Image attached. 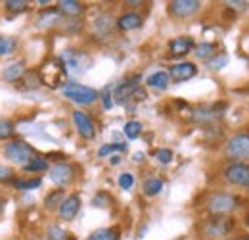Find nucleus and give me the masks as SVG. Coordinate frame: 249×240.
<instances>
[{"label":"nucleus","instance_id":"f8f14e48","mask_svg":"<svg viewBox=\"0 0 249 240\" xmlns=\"http://www.w3.org/2000/svg\"><path fill=\"white\" fill-rule=\"evenodd\" d=\"M140 87V75H134V77H130V79H124L121 81L115 90H113V100L117 102V104H128L130 102V96H132V92Z\"/></svg>","mask_w":249,"mask_h":240},{"label":"nucleus","instance_id":"9b49d317","mask_svg":"<svg viewBox=\"0 0 249 240\" xmlns=\"http://www.w3.org/2000/svg\"><path fill=\"white\" fill-rule=\"evenodd\" d=\"M197 75V65L194 61H178L175 65H171L169 69V77L171 81L175 83H184V81H190L192 77Z\"/></svg>","mask_w":249,"mask_h":240},{"label":"nucleus","instance_id":"bb28decb","mask_svg":"<svg viewBox=\"0 0 249 240\" xmlns=\"http://www.w3.org/2000/svg\"><path fill=\"white\" fill-rule=\"evenodd\" d=\"M18 50V39L16 37H6L0 35V58L2 56H10Z\"/></svg>","mask_w":249,"mask_h":240},{"label":"nucleus","instance_id":"39448f33","mask_svg":"<svg viewBox=\"0 0 249 240\" xmlns=\"http://www.w3.org/2000/svg\"><path fill=\"white\" fill-rule=\"evenodd\" d=\"M224 156L232 161H249V133H236L226 140Z\"/></svg>","mask_w":249,"mask_h":240},{"label":"nucleus","instance_id":"7ed1b4c3","mask_svg":"<svg viewBox=\"0 0 249 240\" xmlns=\"http://www.w3.org/2000/svg\"><path fill=\"white\" fill-rule=\"evenodd\" d=\"M62 94L69 102H73L77 106H92L94 102L100 98V92L96 89L81 85V83H75V81H67L63 85Z\"/></svg>","mask_w":249,"mask_h":240},{"label":"nucleus","instance_id":"4c0bfd02","mask_svg":"<svg viewBox=\"0 0 249 240\" xmlns=\"http://www.w3.org/2000/svg\"><path fill=\"white\" fill-rule=\"evenodd\" d=\"M100 98H102V102H104V108L106 110H111L113 108V104H115V100H113V92H111V85L109 87H106V89L100 92Z\"/></svg>","mask_w":249,"mask_h":240},{"label":"nucleus","instance_id":"b1692460","mask_svg":"<svg viewBox=\"0 0 249 240\" xmlns=\"http://www.w3.org/2000/svg\"><path fill=\"white\" fill-rule=\"evenodd\" d=\"M163 180L159 179V177H150V179L144 180V184H142V192L146 194V196H150V198H154L157 196L161 190H163Z\"/></svg>","mask_w":249,"mask_h":240},{"label":"nucleus","instance_id":"412c9836","mask_svg":"<svg viewBox=\"0 0 249 240\" xmlns=\"http://www.w3.org/2000/svg\"><path fill=\"white\" fill-rule=\"evenodd\" d=\"M87 240H121V229L119 227H106L98 229L92 235H89Z\"/></svg>","mask_w":249,"mask_h":240},{"label":"nucleus","instance_id":"cd10ccee","mask_svg":"<svg viewBox=\"0 0 249 240\" xmlns=\"http://www.w3.org/2000/svg\"><path fill=\"white\" fill-rule=\"evenodd\" d=\"M42 184L40 177H35V179H14L12 180V186L16 190H33V188H38Z\"/></svg>","mask_w":249,"mask_h":240},{"label":"nucleus","instance_id":"79ce46f5","mask_svg":"<svg viewBox=\"0 0 249 240\" xmlns=\"http://www.w3.org/2000/svg\"><path fill=\"white\" fill-rule=\"evenodd\" d=\"M124 4H126V6H142L144 2H142V0H126Z\"/></svg>","mask_w":249,"mask_h":240},{"label":"nucleus","instance_id":"f3484780","mask_svg":"<svg viewBox=\"0 0 249 240\" xmlns=\"http://www.w3.org/2000/svg\"><path fill=\"white\" fill-rule=\"evenodd\" d=\"M62 12L58 8H46L38 14V20H36V25L46 29V27H54L58 23H62Z\"/></svg>","mask_w":249,"mask_h":240},{"label":"nucleus","instance_id":"423d86ee","mask_svg":"<svg viewBox=\"0 0 249 240\" xmlns=\"http://www.w3.org/2000/svg\"><path fill=\"white\" fill-rule=\"evenodd\" d=\"M232 229H234V219L230 217V215H226V217H211V219H207L205 223H203V235L207 237V239H224L228 233H232Z\"/></svg>","mask_w":249,"mask_h":240},{"label":"nucleus","instance_id":"473e14b6","mask_svg":"<svg viewBox=\"0 0 249 240\" xmlns=\"http://www.w3.org/2000/svg\"><path fill=\"white\" fill-rule=\"evenodd\" d=\"M126 150V144H119V142H111V144H104V146H100V150H98V158H107L109 154H113V152H124Z\"/></svg>","mask_w":249,"mask_h":240},{"label":"nucleus","instance_id":"aec40b11","mask_svg":"<svg viewBox=\"0 0 249 240\" xmlns=\"http://www.w3.org/2000/svg\"><path fill=\"white\" fill-rule=\"evenodd\" d=\"M23 75H25V63L23 61H14L4 69V81H8V83L19 81V79H23Z\"/></svg>","mask_w":249,"mask_h":240},{"label":"nucleus","instance_id":"c9c22d12","mask_svg":"<svg viewBox=\"0 0 249 240\" xmlns=\"http://www.w3.org/2000/svg\"><path fill=\"white\" fill-rule=\"evenodd\" d=\"M23 79H25V85H23V89H38L42 83H40V77L36 75V71H29V73H25L23 75Z\"/></svg>","mask_w":249,"mask_h":240},{"label":"nucleus","instance_id":"37998d69","mask_svg":"<svg viewBox=\"0 0 249 240\" xmlns=\"http://www.w3.org/2000/svg\"><path fill=\"white\" fill-rule=\"evenodd\" d=\"M109 163H111V165H117V163H121V156H111Z\"/></svg>","mask_w":249,"mask_h":240},{"label":"nucleus","instance_id":"7c9ffc66","mask_svg":"<svg viewBox=\"0 0 249 240\" xmlns=\"http://www.w3.org/2000/svg\"><path fill=\"white\" fill-rule=\"evenodd\" d=\"M46 239L48 240H73L71 235H69L67 231H63L62 227H58V225H50V227L46 229Z\"/></svg>","mask_w":249,"mask_h":240},{"label":"nucleus","instance_id":"4468645a","mask_svg":"<svg viewBox=\"0 0 249 240\" xmlns=\"http://www.w3.org/2000/svg\"><path fill=\"white\" fill-rule=\"evenodd\" d=\"M194 48H196V40L192 37H177L169 40V54L173 58H184L186 54L194 52Z\"/></svg>","mask_w":249,"mask_h":240},{"label":"nucleus","instance_id":"ddd939ff","mask_svg":"<svg viewBox=\"0 0 249 240\" xmlns=\"http://www.w3.org/2000/svg\"><path fill=\"white\" fill-rule=\"evenodd\" d=\"M73 123H75L77 133H79L85 140H92L94 137H96L94 121L90 120L89 114H85L83 110H75V112H73Z\"/></svg>","mask_w":249,"mask_h":240},{"label":"nucleus","instance_id":"6ab92c4d","mask_svg":"<svg viewBox=\"0 0 249 240\" xmlns=\"http://www.w3.org/2000/svg\"><path fill=\"white\" fill-rule=\"evenodd\" d=\"M171 85V77H169V71H156L152 75L146 77V87L156 90H165Z\"/></svg>","mask_w":249,"mask_h":240},{"label":"nucleus","instance_id":"49530a36","mask_svg":"<svg viewBox=\"0 0 249 240\" xmlns=\"http://www.w3.org/2000/svg\"><path fill=\"white\" fill-rule=\"evenodd\" d=\"M240 240H249V235H246V237H244V239H240Z\"/></svg>","mask_w":249,"mask_h":240},{"label":"nucleus","instance_id":"393cba45","mask_svg":"<svg viewBox=\"0 0 249 240\" xmlns=\"http://www.w3.org/2000/svg\"><path fill=\"white\" fill-rule=\"evenodd\" d=\"M111 25H113V21H111V18H109L107 14H100V16L94 20V31H96V35H102V37L109 35Z\"/></svg>","mask_w":249,"mask_h":240},{"label":"nucleus","instance_id":"58836bf2","mask_svg":"<svg viewBox=\"0 0 249 240\" xmlns=\"http://www.w3.org/2000/svg\"><path fill=\"white\" fill-rule=\"evenodd\" d=\"M117 182H119V188H123V190H130L132 186H134V175L132 173H121L119 175V179H117Z\"/></svg>","mask_w":249,"mask_h":240},{"label":"nucleus","instance_id":"a18cd8bd","mask_svg":"<svg viewBox=\"0 0 249 240\" xmlns=\"http://www.w3.org/2000/svg\"><path fill=\"white\" fill-rule=\"evenodd\" d=\"M142 156H144L142 152H136V154H134V160H136V161H142Z\"/></svg>","mask_w":249,"mask_h":240},{"label":"nucleus","instance_id":"6e6552de","mask_svg":"<svg viewBox=\"0 0 249 240\" xmlns=\"http://www.w3.org/2000/svg\"><path fill=\"white\" fill-rule=\"evenodd\" d=\"M65 63V67H67V71H73V73H85L89 67H90V58H89V54H85V52H81V50H77V48H67L65 52H63L62 56H60Z\"/></svg>","mask_w":249,"mask_h":240},{"label":"nucleus","instance_id":"20e7f679","mask_svg":"<svg viewBox=\"0 0 249 240\" xmlns=\"http://www.w3.org/2000/svg\"><path fill=\"white\" fill-rule=\"evenodd\" d=\"M2 152H4V156H6L8 161H12L16 165H21V167H25L33 158H36V150L33 148L29 142H25L21 139H16L12 142H6V146H4Z\"/></svg>","mask_w":249,"mask_h":240},{"label":"nucleus","instance_id":"de8ad7c7","mask_svg":"<svg viewBox=\"0 0 249 240\" xmlns=\"http://www.w3.org/2000/svg\"><path fill=\"white\" fill-rule=\"evenodd\" d=\"M222 240H236V239H222Z\"/></svg>","mask_w":249,"mask_h":240},{"label":"nucleus","instance_id":"f03ea898","mask_svg":"<svg viewBox=\"0 0 249 240\" xmlns=\"http://www.w3.org/2000/svg\"><path fill=\"white\" fill-rule=\"evenodd\" d=\"M207 211L215 217H226L242 208V198L232 192H213L205 204Z\"/></svg>","mask_w":249,"mask_h":240},{"label":"nucleus","instance_id":"a211bd4d","mask_svg":"<svg viewBox=\"0 0 249 240\" xmlns=\"http://www.w3.org/2000/svg\"><path fill=\"white\" fill-rule=\"evenodd\" d=\"M56 8L62 12V16H67L69 20H77L79 16L85 14V6L77 0H60Z\"/></svg>","mask_w":249,"mask_h":240},{"label":"nucleus","instance_id":"ea45409f","mask_svg":"<svg viewBox=\"0 0 249 240\" xmlns=\"http://www.w3.org/2000/svg\"><path fill=\"white\" fill-rule=\"evenodd\" d=\"M14 179H16L14 169L8 165H0V182H12Z\"/></svg>","mask_w":249,"mask_h":240},{"label":"nucleus","instance_id":"2f4dec72","mask_svg":"<svg viewBox=\"0 0 249 240\" xmlns=\"http://www.w3.org/2000/svg\"><path fill=\"white\" fill-rule=\"evenodd\" d=\"M16 133V125L14 121L10 120H0V140H6V139H12Z\"/></svg>","mask_w":249,"mask_h":240},{"label":"nucleus","instance_id":"dca6fc26","mask_svg":"<svg viewBox=\"0 0 249 240\" xmlns=\"http://www.w3.org/2000/svg\"><path fill=\"white\" fill-rule=\"evenodd\" d=\"M144 23V18L138 14V12H124L117 18L115 21V27L119 31H134V29H140Z\"/></svg>","mask_w":249,"mask_h":240},{"label":"nucleus","instance_id":"9d476101","mask_svg":"<svg viewBox=\"0 0 249 240\" xmlns=\"http://www.w3.org/2000/svg\"><path fill=\"white\" fill-rule=\"evenodd\" d=\"M201 8V2L197 0H173L169 2V14L177 20H186V18H192L199 12Z\"/></svg>","mask_w":249,"mask_h":240},{"label":"nucleus","instance_id":"c85d7f7f","mask_svg":"<svg viewBox=\"0 0 249 240\" xmlns=\"http://www.w3.org/2000/svg\"><path fill=\"white\" fill-rule=\"evenodd\" d=\"M123 133L128 140L138 139V137H140V133H142V123H140V121H136V120L126 121V123H124V127H123Z\"/></svg>","mask_w":249,"mask_h":240},{"label":"nucleus","instance_id":"5701e85b","mask_svg":"<svg viewBox=\"0 0 249 240\" xmlns=\"http://www.w3.org/2000/svg\"><path fill=\"white\" fill-rule=\"evenodd\" d=\"M194 54L199 60H211L213 56H217V44L215 42H197L194 48Z\"/></svg>","mask_w":249,"mask_h":240},{"label":"nucleus","instance_id":"f257e3e1","mask_svg":"<svg viewBox=\"0 0 249 240\" xmlns=\"http://www.w3.org/2000/svg\"><path fill=\"white\" fill-rule=\"evenodd\" d=\"M38 77L40 83L50 89H63V85L67 83V67L62 58H50L40 65Z\"/></svg>","mask_w":249,"mask_h":240},{"label":"nucleus","instance_id":"a878e982","mask_svg":"<svg viewBox=\"0 0 249 240\" xmlns=\"http://www.w3.org/2000/svg\"><path fill=\"white\" fill-rule=\"evenodd\" d=\"M23 169H25L27 173H42V171H50V163H48L46 158L36 156V158H33Z\"/></svg>","mask_w":249,"mask_h":240},{"label":"nucleus","instance_id":"f704fd0d","mask_svg":"<svg viewBox=\"0 0 249 240\" xmlns=\"http://www.w3.org/2000/svg\"><path fill=\"white\" fill-rule=\"evenodd\" d=\"M111 202H113V200H111V196H109L107 192H104V190H102V192H98V194L92 198L94 208H107Z\"/></svg>","mask_w":249,"mask_h":240},{"label":"nucleus","instance_id":"c756f323","mask_svg":"<svg viewBox=\"0 0 249 240\" xmlns=\"http://www.w3.org/2000/svg\"><path fill=\"white\" fill-rule=\"evenodd\" d=\"M29 8V2L27 0H6L4 2V10L8 14H21Z\"/></svg>","mask_w":249,"mask_h":240},{"label":"nucleus","instance_id":"1a4fd4ad","mask_svg":"<svg viewBox=\"0 0 249 240\" xmlns=\"http://www.w3.org/2000/svg\"><path fill=\"white\" fill-rule=\"evenodd\" d=\"M75 167L71 163H65V161H60V163H54L50 167V180L60 186V188H65L69 186L73 180H75Z\"/></svg>","mask_w":249,"mask_h":240},{"label":"nucleus","instance_id":"2eb2a0df","mask_svg":"<svg viewBox=\"0 0 249 240\" xmlns=\"http://www.w3.org/2000/svg\"><path fill=\"white\" fill-rule=\"evenodd\" d=\"M79 210H81V196L79 194H69V196H65L62 206L58 208V215L63 221H73L77 217Z\"/></svg>","mask_w":249,"mask_h":240},{"label":"nucleus","instance_id":"c03bdc74","mask_svg":"<svg viewBox=\"0 0 249 240\" xmlns=\"http://www.w3.org/2000/svg\"><path fill=\"white\" fill-rule=\"evenodd\" d=\"M4 206H6V200L0 196V215H2V211H4Z\"/></svg>","mask_w":249,"mask_h":240},{"label":"nucleus","instance_id":"a19ab883","mask_svg":"<svg viewBox=\"0 0 249 240\" xmlns=\"http://www.w3.org/2000/svg\"><path fill=\"white\" fill-rule=\"evenodd\" d=\"M226 8H234V10H246L248 8V2H234V0H228L224 2Z\"/></svg>","mask_w":249,"mask_h":240},{"label":"nucleus","instance_id":"0eeeda50","mask_svg":"<svg viewBox=\"0 0 249 240\" xmlns=\"http://www.w3.org/2000/svg\"><path fill=\"white\" fill-rule=\"evenodd\" d=\"M222 179L234 186H249V163L232 161L222 169Z\"/></svg>","mask_w":249,"mask_h":240},{"label":"nucleus","instance_id":"e433bc0d","mask_svg":"<svg viewBox=\"0 0 249 240\" xmlns=\"http://www.w3.org/2000/svg\"><path fill=\"white\" fill-rule=\"evenodd\" d=\"M154 156H156V160L159 161V163H171L173 161V158H175V154H173V150H169V148H159V150L154 152Z\"/></svg>","mask_w":249,"mask_h":240},{"label":"nucleus","instance_id":"72a5a7b5","mask_svg":"<svg viewBox=\"0 0 249 240\" xmlns=\"http://www.w3.org/2000/svg\"><path fill=\"white\" fill-rule=\"evenodd\" d=\"M226 63H228V56H226V54H217V56H213L211 60H207V69L218 71V69H222Z\"/></svg>","mask_w":249,"mask_h":240},{"label":"nucleus","instance_id":"4be33fe9","mask_svg":"<svg viewBox=\"0 0 249 240\" xmlns=\"http://www.w3.org/2000/svg\"><path fill=\"white\" fill-rule=\"evenodd\" d=\"M63 200H65V192H63V188H54V190L48 192L46 198H44V210H48V211L58 210V208L62 206Z\"/></svg>","mask_w":249,"mask_h":240}]
</instances>
